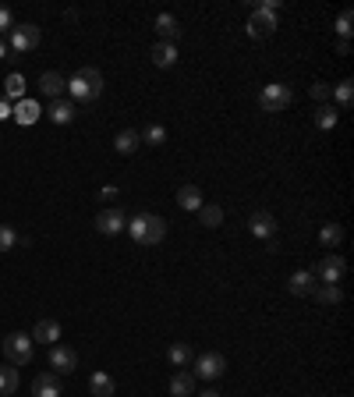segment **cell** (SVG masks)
<instances>
[{
    "instance_id": "1",
    "label": "cell",
    "mask_w": 354,
    "mask_h": 397,
    "mask_svg": "<svg viewBox=\"0 0 354 397\" xmlns=\"http://www.w3.org/2000/svg\"><path fill=\"white\" fill-rule=\"evenodd\" d=\"M103 75L96 68H78L71 78H68V93H71V103H92L103 96Z\"/></svg>"
},
{
    "instance_id": "2",
    "label": "cell",
    "mask_w": 354,
    "mask_h": 397,
    "mask_svg": "<svg viewBox=\"0 0 354 397\" xmlns=\"http://www.w3.org/2000/svg\"><path fill=\"white\" fill-rule=\"evenodd\" d=\"M124 231H128L138 245H160L166 238V220L156 217V213H135Z\"/></svg>"
},
{
    "instance_id": "3",
    "label": "cell",
    "mask_w": 354,
    "mask_h": 397,
    "mask_svg": "<svg viewBox=\"0 0 354 397\" xmlns=\"http://www.w3.org/2000/svg\"><path fill=\"white\" fill-rule=\"evenodd\" d=\"M277 14H280V0H262V4H255L252 18H248V36L266 39L269 32L277 29Z\"/></svg>"
},
{
    "instance_id": "4",
    "label": "cell",
    "mask_w": 354,
    "mask_h": 397,
    "mask_svg": "<svg viewBox=\"0 0 354 397\" xmlns=\"http://www.w3.org/2000/svg\"><path fill=\"white\" fill-rule=\"evenodd\" d=\"M290 103H294V89L283 86V82H273V86H266V89L259 93V107H262L266 114H280V110L290 107Z\"/></svg>"
},
{
    "instance_id": "5",
    "label": "cell",
    "mask_w": 354,
    "mask_h": 397,
    "mask_svg": "<svg viewBox=\"0 0 354 397\" xmlns=\"http://www.w3.org/2000/svg\"><path fill=\"white\" fill-rule=\"evenodd\" d=\"M4 354H8V365H29L32 362V337L29 333H8Z\"/></svg>"
},
{
    "instance_id": "6",
    "label": "cell",
    "mask_w": 354,
    "mask_h": 397,
    "mask_svg": "<svg viewBox=\"0 0 354 397\" xmlns=\"http://www.w3.org/2000/svg\"><path fill=\"white\" fill-rule=\"evenodd\" d=\"M8 36H11V50H18V53H29V50H36V47H39V39H43L39 25H32V22L14 25Z\"/></svg>"
},
{
    "instance_id": "7",
    "label": "cell",
    "mask_w": 354,
    "mask_h": 397,
    "mask_svg": "<svg viewBox=\"0 0 354 397\" xmlns=\"http://www.w3.org/2000/svg\"><path fill=\"white\" fill-rule=\"evenodd\" d=\"M223 369H227V359L220 351H205V354H199L195 359V380H220L223 376Z\"/></svg>"
},
{
    "instance_id": "8",
    "label": "cell",
    "mask_w": 354,
    "mask_h": 397,
    "mask_svg": "<svg viewBox=\"0 0 354 397\" xmlns=\"http://www.w3.org/2000/svg\"><path fill=\"white\" fill-rule=\"evenodd\" d=\"M344 269H347L344 256H323V259H319V266L312 269V274H316V280H319V284H340Z\"/></svg>"
},
{
    "instance_id": "9",
    "label": "cell",
    "mask_w": 354,
    "mask_h": 397,
    "mask_svg": "<svg viewBox=\"0 0 354 397\" xmlns=\"http://www.w3.org/2000/svg\"><path fill=\"white\" fill-rule=\"evenodd\" d=\"M50 369H53L57 376L75 372V369H78V351L68 348V344H53V348H50Z\"/></svg>"
},
{
    "instance_id": "10",
    "label": "cell",
    "mask_w": 354,
    "mask_h": 397,
    "mask_svg": "<svg viewBox=\"0 0 354 397\" xmlns=\"http://www.w3.org/2000/svg\"><path fill=\"white\" fill-rule=\"evenodd\" d=\"M124 227H128V217H124V210H117V206H110V210H103V213L96 217V231L107 234V238L121 234Z\"/></svg>"
},
{
    "instance_id": "11",
    "label": "cell",
    "mask_w": 354,
    "mask_h": 397,
    "mask_svg": "<svg viewBox=\"0 0 354 397\" xmlns=\"http://www.w3.org/2000/svg\"><path fill=\"white\" fill-rule=\"evenodd\" d=\"M287 291L298 298H308L312 291H316V274H312V269H294V274L287 277Z\"/></svg>"
},
{
    "instance_id": "12",
    "label": "cell",
    "mask_w": 354,
    "mask_h": 397,
    "mask_svg": "<svg viewBox=\"0 0 354 397\" xmlns=\"http://www.w3.org/2000/svg\"><path fill=\"white\" fill-rule=\"evenodd\" d=\"M248 231H252L255 238H273L277 234V217L273 213H266V210H259V213H252L248 217Z\"/></svg>"
},
{
    "instance_id": "13",
    "label": "cell",
    "mask_w": 354,
    "mask_h": 397,
    "mask_svg": "<svg viewBox=\"0 0 354 397\" xmlns=\"http://www.w3.org/2000/svg\"><path fill=\"white\" fill-rule=\"evenodd\" d=\"M32 397H60L57 372H39L36 380H32Z\"/></svg>"
},
{
    "instance_id": "14",
    "label": "cell",
    "mask_w": 354,
    "mask_h": 397,
    "mask_svg": "<svg viewBox=\"0 0 354 397\" xmlns=\"http://www.w3.org/2000/svg\"><path fill=\"white\" fill-rule=\"evenodd\" d=\"M64 89H68V82L60 78L57 71H43V75H39V93H43L50 103L60 99V93H64Z\"/></svg>"
},
{
    "instance_id": "15",
    "label": "cell",
    "mask_w": 354,
    "mask_h": 397,
    "mask_svg": "<svg viewBox=\"0 0 354 397\" xmlns=\"http://www.w3.org/2000/svg\"><path fill=\"white\" fill-rule=\"evenodd\" d=\"M32 341H43L47 348L60 344V323L57 320H39L36 330H32Z\"/></svg>"
},
{
    "instance_id": "16",
    "label": "cell",
    "mask_w": 354,
    "mask_h": 397,
    "mask_svg": "<svg viewBox=\"0 0 354 397\" xmlns=\"http://www.w3.org/2000/svg\"><path fill=\"white\" fill-rule=\"evenodd\" d=\"M170 397H195V376L188 369L170 376Z\"/></svg>"
},
{
    "instance_id": "17",
    "label": "cell",
    "mask_w": 354,
    "mask_h": 397,
    "mask_svg": "<svg viewBox=\"0 0 354 397\" xmlns=\"http://www.w3.org/2000/svg\"><path fill=\"white\" fill-rule=\"evenodd\" d=\"M138 145H142V135H138L135 128H124V132H117V139H114V149H117L121 156H131Z\"/></svg>"
},
{
    "instance_id": "18",
    "label": "cell",
    "mask_w": 354,
    "mask_h": 397,
    "mask_svg": "<svg viewBox=\"0 0 354 397\" xmlns=\"http://www.w3.org/2000/svg\"><path fill=\"white\" fill-rule=\"evenodd\" d=\"M75 114H78V107H75L71 99H53V103H50V121H53V124H71Z\"/></svg>"
},
{
    "instance_id": "19",
    "label": "cell",
    "mask_w": 354,
    "mask_h": 397,
    "mask_svg": "<svg viewBox=\"0 0 354 397\" xmlns=\"http://www.w3.org/2000/svg\"><path fill=\"white\" fill-rule=\"evenodd\" d=\"M177 206H181V210H188V213H199L202 192H199L195 184H181V188H177Z\"/></svg>"
},
{
    "instance_id": "20",
    "label": "cell",
    "mask_w": 354,
    "mask_h": 397,
    "mask_svg": "<svg viewBox=\"0 0 354 397\" xmlns=\"http://www.w3.org/2000/svg\"><path fill=\"white\" fill-rule=\"evenodd\" d=\"M156 32H160V43H174V39L181 36V25L174 14H160L156 18Z\"/></svg>"
},
{
    "instance_id": "21",
    "label": "cell",
    "mask_w": 354,
    "mask_h": 397,
    "mask_svg": "<svg viewBox=\"0 0 354 397\" xmlns=\"http://www.w3.org/2000/svg\"><path fill=\"white\" fill-rule=\"evenodd\" d=\"M153 64L156 68H174L177 64V47L174 43H156L153 47Z\"/></svg>"
},
{
    "instance_id": "22",
    "label": "cell",
    "mask_w": 354,
    "mask_h": 397,
    "mask_svg": "<svg viewBox=\"0 0 354 397\" xmlns=\"http://www.w3.org/2000/svg\"><path fill=\"white\" fill-rule=\"evenodd\" d=\"M89 390L92 397H114V376L110 372H92V380H89Z\"/></svg>"
},
{
    "instance_id": "23",
    "label": "cell",
    "mask_w": 354,
    "mask_h": 397,
    "mask_svg": "<svg viewBox=\"0 0 354 397\" xmlns=\"http://www.w3.org/2000/svg\"><path fill=\"white\" fill-rule=\"evenodd\" d=\"M199 224L213 231V227L223 224V210H220V206H213V202H202V206H199Z\"/></svg>"
},
{
    "instance_id": "24",
    "label": "cell",
    "mask_w": 354,
    "mask_h": 397,
    "mask_svg": "<svg viewBox=\"0 0 354 397\" xmlns=\"http://www.w3.org/2000/svg\"><path fill=\"white\" fill-rule=\"evenodd\" d=\"M39 114H43V110H39V103H32V99H22V103L14 107V121H18V124H36Z\"/></svg>"
},
{
    "instance_id": "25",
    "label": "cell",
    "mask_w": 354,
    "mask_h": 397,
    "mask_svg": "<svg viewBox=\"0 0 354 397\" xmlns=\"http://www.w3.org/2000/svg\"><path fill=\"white\" fill-rule=\"evenodd\" d=\"M316 302H323V305H337L340 298H344V291H340V284H316Z\"/></svg>"
},
{
    "instance_id": "26",
    "label": "cell",
    "mask_w": 354,
    "mask_h": 397,
    "mask_svg": "<svg viewBox=\"0 0 354 397\" xmlns=\"http://www.w3.org/2000/svg\"><path fill=\"white\" fill-rule=\"evenodd\" d=\"M18 369L14 365H0V397H11L14 390H18Z\"/></svg>"
},
{
    "instance_id": "27",
    "label": "cell",
    "mask_w": 354,
    "mask_h": 397,
    "mask_svg": "<svg viewBox=\"0 0 354 397\" xmlns=\"http://www.w3.org/2000/svg\"><path fill=\"white\" fill-rule=\"evenodd\" d=\"M4 96L8 99H14V103H22L25 99V75H8V82H4Z\"/></svg>"
},
{
    "instance_id": "28",
    "label": "cell",
    "mask_w": 354,
    "mask_h": 397,
    "mask_svg": "<svg viewBox=\"0 0 354 397\" xmlns=\"http://www.w3.org/2000/svg\"><path fill=\"white\" fill-rule=\"evenodd\" d=\"M166 359H170V365H177V369H184V365H188L192 362V348L188 344H170V351H166Z\"/></svg>"
},
{
    "instance_id": "29",
    "label": "cell",
    "mask_w": 354,
    "mask_h": 397,
    "mask_svg": "<svg viewBox=\"0 0 354 397\" xmlns=\"http://www.w3.org/2000/svg\"><path fill=\"white\" fill-rule=\"evenodd\" d=\"M316 124H319L323 132L337 128V107H333V103H323V107L316 110Z\"/></svg>"
},
{
    "instance_id": "30",
    "label": "cell",
    "mask_w": 354,
    "mask_h": 397,
    "mask_svg": "<svg viewBox=\"0 0 354 397\" xmlns=\"http://www.w3.org/2000/svg\"><path fill=\"white\" fill-rule=\"evenodd\" d=\"M333 99H337V107H344V110H347L351 103H354V82H351V78H344L340 86L333 89Z\"/></svg>"
},
{
    "instance_id": "31",
    "label": "cell",
    "mask_w": 354,
    "mask_h": 397,
    "mask_svg": "<svg viewBox=\"0 0 354 397\" xmlns=\"http://www.w3.org/2000/svg\"><path fill=\"white\" fill-rule=\"evenodd\" d=\"M319 241L329 245V248H333V245H340V241H344V227H340V224H326L323 231H319Z\"/></svg>"
},
{
    "instance_id": "32",
    "label": "cell",
    "mask_w": 354,
    "mask_h": 397,
    "mask_svg": "<svg viewBox=\"0 0 354 397\" xmlns=\"http://www.w3.org/2000/svg\"><path fill=\"white\" fill-rule=\"evenodd\" d=\"M18 241H22V238H18L14 227H11V224H0V252H11V248H18Z\"/></svg>"
},
{
    "instance_id": "33",
    "label": "cell",
    "mask_w": 354,
    "mask_h": 397,
    "mask_svg": "<svg viewBox=\"0 0 354 397\" xmlns=\"http://www.w3.org/2000/svg\"><path fill=\"white\" fill-rule=\"evenodd\" d=\"M142 142H149V145H163V142H166V128H163V124H149V128L142 132Z\"/></svg>"
},
{
    "instance_id": "34",
    "label": "cell",
    "mask_w": 354,
    "mask_h": 397,
    "mask_svg": "<svg viewBox=\"0 0 354 397\" xmlns=\"http://www.w3.org/2000/svg\"><path fill=\"white\" fill-rule=\"evenodd\" d=\"M351 22H354V14H351V11H340V14H337V25H333V29L340 32V39H347V36L354 32V29H351Z\"/></svg>"
},
{
    "instance_id": "35",
    "label": "cell",
    "mask_w": 354,
    "mask_h": 397,
    "mask_svg": "<svg viewBox=\"0 0 354 397\" xmlns=\"http://www.w3.org/2000/svg\"><path fill=\"white\" fill-rule=\"evenodd\" d=\"M11 29H14V14H11V8L0 4V32H11Z\"/></svg>"
},
{
    "instance_id": "36",
    "label": "cell",
    "mask_w": 354,
    "mask_h": 397,
    "mask_svg": "<svg viewBox=\"0 0 354 397\" xmlns=\"http://www.w3.org/2000/svg\"><path fill=\"white\" fill-rule=\"evenodd\" d=\"M329 96H333V89L326 86V82H316V86H312V99L323 103V99H329Z\"/></svg>"
},
{
    "instance_id": "37",
    "label": "cell",
    "mask_w": 354,
    "mask_h": 397,
    "mask_svg": "<svg viewBox=\"0 0 354 397\" xmlns=\"http://www.w3.org/2000/svg\"><path fill=\"white\" fill-rule=\"evenodd\" d=\"M117 195V188L114 184H107V188H99V199H114Z\"/></svg>"
},
{
    "instance_id": "38",
    "label": "cell",
    "mask_w": 354,
    "mask_h": 397,
    "mask_svg": "<svg viewBox=\"0 0 354 397\" xmlns=\"http://www.w3.org/2000/svg\"><path fill=\"white\" fill-rule=\"evenodd\" d=\"M4 117H11V107H8V99L0 103V121H4Z\"/></svg>"
},
{
    "instance_id": "39",
    "label": "cell",
    "mask_w": 354,
    "mask_h": 397,
    "mask_svg": "<svg viewBox=\"0 0 354 397\" xmlns=\"http://www.w3.org/2000/svg\"><path fill=\"white\" fill-rule=\"evenodd\" d=\"M8 57V43H4V39H0V60H4Z\"/></svg>"
},
{
    "instance_id": "40",
    "label": "cell",
    "mask_w": 354,
    "mask_h": 397,
    "mask_svg": "<svg viewBox=\"0 0 354 397\" xmlns=\"http://www.w3.org/2000/svg\"><path fill=\"white\" fill-rule=\"evenodd\" d=\"M199 397H220V394H216V390H202Z\"/></svg>"
}]
</instances>
